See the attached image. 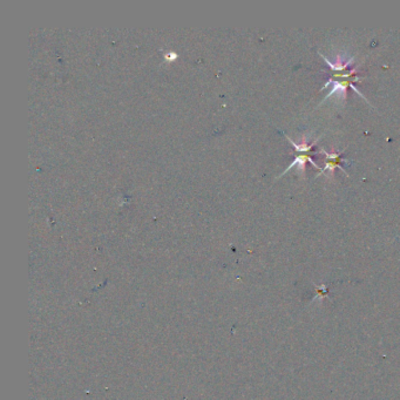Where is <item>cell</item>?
Masks as SVG:
<instances>
[{
	"label": "cell",
	"mask_w": 400,
	"mask_h": 400,
	"mask_svg": "<svg viewBox=\"0 0 400 400\" xmlns=\"http://www.w3.org/2000/svg\"><path fill=\"white\" fill-rule=\"evenodd\" d=\"M287 138L290 141V144L293 146V148H295L296 152H298V153H308V152H313V150H312L313 147L316 146L317 141L319 140L321 137H318L316 141L311 142V144H308L307 141H303V142H302V144H296V142L293 141V140H291V138H290L289 136H287Z\"/></svg>",
	"instance_id": "5b68a950"
},
{
	"label": "cell",
	"mask_w": 400,
	"mask_h": 400,
	"mask_svg": "<svg viewBox=\"0 0 400 400\" xmlns=\"http://www.w3.org/2000/svg\"><path fill=\"white\" fill-rule=\"evenodd\" d=\"M357 72H358V68H353V69H350V71L346 72V73L345 72L333 73L331 77H330V80L323 86V88H322V89H324L326 87H331L328 95L324 97V100L329 99L330 96H332L337 93H339L341 96L345 99L346 91H348L349 87L352 88L359 96H362L363 99H365V97L362 95V93L359 92L353 85V83H359V81L363 80V77H359L356 75Z\"/></svg>",
	"instance_id": "6da1fadb"
},
{
	"label": "cell",
	"mask_w": 400,
	"mask_h": 400,
	"mask_svg": "<svg viewBox=\"0 0 400 400\" xmlns=\"http://www.w3.org/2000/svg\"><path fill=\"white\" fill-rule=\"evenodd\" d=\"M297 153H298V152H297ZM312 153H313V152H308V153H299L298 155H296L295 160H293L291 165H290V166L288 167V168L285 169V170L283 171V173H282L281 176H283V175L287 174L289 170H291V169L293 168V167H298V168H299V170L302 171V173H303V171H304V167H305V163H307V162H310L313 167H315L316 169H318V170L321 171V170H322L321 167L318 166L317 163L312 160Z\"/></svg>",
	"instance_id": "3957f363"
},
{
	"label": "cell",
	"mask_w": 400,
	"mask_h": 400,
	"mask_svg": "<svg viewBox=\"0 0 400 400\" xmlns=\"http://www.w3.org/2000/svg\"><path fill=\"white\" fill-rule=\"evenodd\" d=\"M322 58H323L325 63L329 65V67L332 69L333 73H343L344 71H346V68H348L351 64H353V61H354V59L352 58V59H349L348 61H344V63H343L342 56H338L337 63H331V61L326 59L325 56H323V55H322Z\"/></svg>",
	"instance_id": "277c9868"
},
{
	"label": "cell",
	"mask_w": 400,
	"mask_h": 400,
	"mask_svg": "<svg viewBox=\"0 0 400 400\" xmlns=\"http://www.w3.org/2000/svg\"><path fill=\"white\" fill-rule=\"evenodd\" d=\"M343 153H344V150L343 152H339V153H328L326 150H322V154L325 155V167L323 169H322L319 171V174H318V176L319 175H323V174H326L328 171H330V173H333L334 169L337 168V167H339L341 170L343 171V173L346 174V171L344 169V167L342 166V161L341 160V156L343 155ZM348 175V174H346Z\"/></svg>",
	"instance_id": "7a4b0ae2"
}]
</instances>
